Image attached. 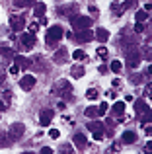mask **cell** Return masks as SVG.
Wrapping results in <instances>:
<instances>
[{
	"instance_id": "obj_1",
	"label": "cell",
	"mask_w": 152,
	"mask_h": 154,
	"mask_svg": "<svg viewBox=\"0 0 152 154\" xmlns=\"http://www.w3.org/2000/svg\"><path fill=\"white\" fill-rule=\"evenodd\" d=\"M35 33L33 31H26V33H22V37H20V49L22 51H31L35 47Z\"/></svg>"
},
{
	"instance_id": "obj_2",
	"label": "cell",
	"mask_w": 152,
	"mask_h": 154,
	"mask_svg": "<svg viewBox=\"0 0 152 154\" xmlns=\"http://www.w3.org/2000/svg\"><path fill=\"white\" fill-rule=\"evenodd\" d=\"M61 37H62V27L61 26H51L49 29H47V37H45L47 45H55Z\"/></svg>"
},
{
	"instance_id": "obj_3",
	"label": "cell",
	"mask_w": 152,
	"mask_h": 154,
	"mask_svg": "<svg viewBox=\"0 0 152 154\" xmlns=\"http://www.w3.org/2000/svg\"><path fill=\"white\" fill-rule=\"evenodd\" d=\"M86 117H92V119H94V117H103L107 113V103L103 102V103H99V107L98 105H90V107H86Z\"/></svg>"
},
{
	"instance_id": "obj_4",
	"label": "cell",
	"mask_w": 152,
	"mask_h": 154,
	"mask_svg": "<svg viewBox=\"0 0 152 154\" xmlns=\"http://www.w3.org/2000/svg\"><path fill=\"white\" fill-rule=\"evenodd\" d=\"M90 26H92V18H88V16H74L72 18V27L76 31L78 29H88Z\"/></svg>"
},
{
	"instance_id": "obj_5",
	"label": "cell",
	"mask_w": 152,
	"mask_h": 154,
	"mask_svg": "<svg viewBox=\"0 0 152 154\" xmlns=\"http://www.w3.org/2000/svg\"><path fill=\"white\" fill-rule=\"evenodd\" d=\"M10 26H12V29H14L16 33L23 31V27H26V20H23V16H10Z\"/></svg>"
},
{
	"instance_id": "obj_6",
	"label": "cell",
	"mask_w": 152,
	"mask_h": 154,
	"mask_svg": "<svg viewBox=\"0 0 152 154\" xmlns=\"http://www.w3.org/2000/svg\"><path fill=\"white\" fill-rule=\"evenodd\" d=\"M35 82H37V78H35V76L26 74V76H22V80H20V88H22V90H26V92H29L31 88L35 86Z\"/></svg>"
},
{
	"instance_id": "obj_7",
	"label": "cell",
	"mask_w": 152,
	"mask_h": 154,
	"mask_svg": "<svg viewBox=\"0 0 152 154\" xmlns=\"http://www.w3.org/2000/svg\"><path fill=\"white\" fill-rule=\"evenodd\" d=\"M14 64L20 68V70H27V68L31 66L29 59H26V57H22V55H16V57H14Z\"/></svg>"
},
{
	"instance_id": "obj_8",
	"label": "cell",
	"mask_w": 152,
	"mask_h": 154,
	"mask_svg": "<svg viewBox=\"0 0 152 154\" xmlns=\"http://www.w3.org/2000/svg\"><path fill=\"white\" fill-rule=\"evenodd\" d=\"M23 131H26V129H23V125H22V123H14V125L10 127V139H12V140L20 139V137L23 135Z\"/></svg>"
},
{
	"instance_id": "obj_9",
	"label": "cell",
	"mask_w": 152,
	"mask_h": 154,
	"mask_svg": "<svg viewBox=\"0 0 152 154\" xmlns=\"http://www.w3.org/2000/svg\"><path fill=\"white\" fill-rule=\"evenodd\" d=\"M66 59H68V49H65V47H61V49L53 55V60H55V63H59V64L66 63Z\"/></svg>"
},
{
	"instance_id": "obj_10",
	"label": "cell",
	"mask_w": 152,
	"mask_h": 154,
	"mask_svg": "<svg viewBox=\"0 0 152 154\" xmlns=\"http://www.w3.org/2000/svg\"><path fill=\"white\" fill-rule=\"evenodd\" d=\"M51 119H53V111H51V109H43V111L39 113V123H41L43 127L51 125Z\"/></svg>"
},
{
	"instance_id": "obj_11",
	"label": "cell",
	"mask_w": 152,
	"mask_h": 154,
	"mask_svg": "<svg viewBox=\"0 0 152 154\" xmlns=\"http://www.w3.org/2000/svg\"><path fill=\"white\" fill-rule=\"evenodd\" d=\"M74 144H76V148H78V150H84V148H86V144H88L86 135H84V133H76V135H74Z\"/></svg>"
},
{
	"instance_id": "obj_12",
	"label": "cell",
	"mask_w": 152,
	"mask_h": 154,
	"mask_svg": "<svg viewBox=\"0 0 152 154\" xmlns=\"http://www.w3.org/2000/svg\"><path fill=\"white\" fill-rule=\"evenodd\" d=\"M76 39H78L80 43H88V41H92V39H94V33H92V31H88V29H78Z\"/></svg>"
},
{
	"instance_id": "obj_13",
	"label": "cell",
	"mask_w": 152,
	"mask_h": 154,
	"mask_svg": "<svg viewBox=\"0 0 152 154\" xmlns=\"http://www.w3.org/2000/svg\"><path fill=\"white\" fill-rule=\"evenodd\" d=\"M96 39H98V41H102V43H105L107 39H109V31L107 29H103V27H99L98 31H96V35H94Z\"/></svg>"
},
{
	"instance_id": "obj_14",
	"label": "cell",
	"mask_w": 152,
	"mask_h": 154,
	"mask_svg": "<svg viewBox=\"0 0 152 154\" xmlns=\"http://www.w3.org/2000/svg\"><path fill=\"white\" fill-rule=\"evenodd\" d=\"M127 60H129V66H138L141 59H138V51H133L127 55Z\"/></svg>"
},
{
	"instance_id": "obj_15",
	"label": "cell",
	"mask_w": 152,
	"mask_h": 154,
	"mask_svg": "<svg viewBox=\"0 0 152 154\" xmlns=\"http://www.w3.org/2000/svg\"><path fill=\"white\" fill-rule=\"evenodd\" d=\"M123 143H125V144L137 143V135H135L133 131H125V133H123Z\"/></svg>"
},
{
	"instance_id": "obj_16",
	"label": "cell",
	"mask_w": 152,
	"mask_h": 154,
	"mask_svg": "<svg viewBox=\"0 0 152 154\" xmlns=\"http://www.w3.org/2000/svg\"><path fill=\"white\" fill-rule=\"evenodd\" d=\"M45 12H47V6L43 2H39L37 6L33 8V16H35V18H43V16H45Z\"/></svg>"
},
{
	"instance_id": "obj_17",
	"label": "cell",
	"mask_w": 152,
	"mask_h": 154,
	"mask_svg": "<svg viewBox=\"0 0 152 154\" xmlns=\"http://www.w3.org/2000/svg\"><path fill=\"white\" fill-rule=\"evenodd\" d=\"M113 111H115V115H117V117H121L123 113H125V103H123V102H115Z\"/></svg>"
},
{
	"instance_id": "obj_18",
	"label": "cell",
	"mask_w": 152,
	"mask_h": 154,
	"mask_svg": "<svg viewBox=\"0 0 152 154\" xmlns=\"http://www.w3.org/2000/svg\"><path fill=\"white\" fill-rule=\"evenodd\" d=\"M111 10H113V14H115V16H117V18H119V16H123V12H125V8H123L121 4L113 2V4H111Z\"/></svg>"
},
{
	"instance_id": "obj_19",
	"label": "cell",
	"mask_w": 152,
	"mask_h": 154,
	"mask_svg": "<svg viewBox=\"0 0 152 154\" xmlns=\"http://www.w3.org/2000/svg\"><path fill=\"white\" fill-rule=\"evenodd\" d=\"M135 107H137V113H144L146 109H148V105L142 102V100H137V102H135Z\"/></svg>"
},
{
	"instance_id": "obj_20",
	"label": "cell",
	"mask_w": 152,
	"mask_h": 154,
	"mask_svg": "<svg viewBox=\"0 0 152 154\" xmlns=\"http://www.w3.org/2000/svg\"><path fill=\"white\" fill-rule=\"evenodd\" d=\"M88 129H90L92 133L94 131H103V125L99 123V121H92V123H88Z\"/></svg>"
},
{
	"instance_id": "obj_21",
	"label": "cell",
	"mask_w": 152,
	"mask_h": 154,
	"mask_svg": "<svg viewBox=\"0 0 152 154\" xmlns=\"http://www.w3.org/2000/svg\"><path fill=\"white\" fill-rule=\"evenodd\" d=\"M14 4L18 8H27V6H31V4H33V0H14Z\"/></svg>"
},
{
	"instance_id": "obj_22",
	"label": "cell",
	"mask_w": 152,
	"mask_h": 154,
	"mask_svg": "<svg viewBox=\"0 0 152 154\" xmlns=\"http://www.w3.org/2000/svg\"><path fill=\"white\" fill-rule=\"evenodd\" d=\"M72 59H74V60H82V59H86V53H84L82 49H76V51L72 53Z\"/></svg>"
},
{
	"instance_id": "obj_23",
	"label": "cell",
	"mask_w": 152,
	"mask_h": 154,
	"mask_svg": "<svg viewBox=\"0 0 152 154\" xmlns=\"http://www.w3.org/2000/svg\"><path fill=\"white\" fill-rule=\"evenodd\" d=\"M86 98H88V100H98V98H99L98 90H94V88H90V90L86 92Z\"/></svg>"
},
{
	"instance_id": "obj_24",
	"label": "cell",
	"mask_w": 152,
	"mask_h": 154,
	"mask_svg": "<svg viewBox=\"0 0 152 154\" xmlns=\"http://www.w3.org/2000/svg\"><path fill=\"white\" fill-rule=\"evenodd\" d=\"M72 76H74V78L84 76V66H74V68H72Z\"/></svg>"
},
{
	"instance_id": "obj_25",
	"label": "cell",
	"mask_w": 152,
	"mask_h": 154,
	"mask_svg": "<svg viewBox=\"0 0 152 154\" xmlns=\"http://www.w3.org/2000/svg\"><path fill=\"white\" fill-rule=\"evenodd\" d=\"M109 68H111V70H113V72H121V68H123V64H121V63H119V60H113V63H111V64H109Z\"/></svg>"
},
{
	"instance_id": "obj_26",
	"label": "cell",
	"mask_w": 152,
	"mask_h": 154,
	"mask_svg": "<svg viewBox=\"0 0 152 154\" xmlns=\"http://www.w3.org/2000/svg\"><path fill=\"white\" fill-rule=\"evenodd\" d=\"M96 55H98L99 59H107V49L105 47H98V49H96Z\"/></svg>"
},
{
	"instance_id": "obj_27",
	"label": "cell",
	"mask_w": 152,
	"mask_h": 154,
	"mask_svg": "<svg viewBox=\"0 0 152 154\" xmlns=\"http://www.w3.org/2000/svg\"><path fill=\"white\" fill-rule=\"evenodd\" d=\"M10 135H4V133H0V146H8L10 144Z\"/></svg>"
},
{
	"instance_id": "obj_28",
	"label": "cell",
	"mask_w": 152,
	"mask_h": 154,
	"mask_svg": "<svg viewBox=\"0 0 152 154\" xmlns=\"http://www.w3.org/2000/svg\"><path fill=\"white\" fill-rule=\"evenodd\" d=\"M135 18H137V22H144V20H148V12L141 10V12H138L137 16H135Z\"/></svg>"
},
{
	"instance_id": "obj_29",
	"label": "cell",
	"mask_w": 152,
	"mask_h": 154,
	"mask_svg": "<svg viewBox=\"0 0 152 154\" xmlns=\"http://www.w3.org/2000/svg\"><path fill=\"white\" fill-rule=\"evenodd\" d=\"M135 6H137V0H125V4H123L125 10H127V8H135Z\"/></svg>"
},
{
	"instance_id": "obj_30",
	"label": "cell",
	"mask_w": 152,
	"mask_h": 154,
	"mask_svg": "<svg viewBox=\"0 0 152 154\" xmlns=\"http://www.w3.org/2000/svg\"><path fill=\"white\" fill-rule=\"evenodd\" d=\"M135 31H137V33H142V31H144V23H142V22H137V26H135Z\"/></svg>"
},
{
	"instance_id": "obj_31",
	"label": "cell",
	"mask_w": 152,
	"mask_h": 154,
	"mask_svg": "<svg viewBox=\"0 0 152 154\" xmlns=\"http://www.w3.org/2000/svg\"><path fill=\"white\" fill-rule=\"evenodd\" d=\"M49 137H51V139H59V137H61V133H59L57 129H51V131H49Z\"/></svg>"
},
{
	"instance_id": "obj_32",
	"label": "cell",
	"mask_w": 152,
	"mask_h": 154,
	"mask_svg": "<svg viewBox=\"0 0 152 154\" xmlns=\"http://www.w3.org/2000/svg\"><path fill=\"white\" fill-rule=\"evenodd\" d=\"M103 139V131H94V140H102Z\"/></svg>"
},
{
	"instance_id": "obj_33",
	"label": "cell",
	"mask_w": 152,
	"mask_h": 154,
	"mask_svg": "<svg viewBox=\"0 0 152 154\" xmlns=\"http://www.w3.org/2000/svg\"><path fill=\"white\" fill-rule=\"evenodd\" d=\"M10 74H14V76H16V74H20V68L16 66V64H12V66H10Z\"/></svg>"
},
{
	"instance_id": "obj_34",
	"label": "cell",
	"mask_w": 152,
	"mask_h": 154,
	"mask_svg": "<svg viewBox=\"0 0 152 154\" xmlns=\"http://www.w3.org/2000/svg\"><path fill=\"white\" fill-rule=\"evenodd\" d=\"M35 29H37V22H31L29 23V31H33V33H35Z\"/></svg>"
},
{
	"instance_id": "obj_35",
	"label": "cell",
	"mask_w": 152,
	"mask_h": 154,
	"mask_svg": "<svg viewBox=\"0 0 152 154\" xmlns=\"http://www.w3.org/2000/svg\"><path fill=\"white\" fill-rule=\"evenodd\" d=\"M61 152H72V146H68V144H65V146L61 148Z\"/></svg>"
},
{
	"instance_id": "obj_36",
	"label": "cell",
	"mask_w": 152,
	"mask_h": 154,
	"mask_svg": "<svg viewBox=\"0 0 152 154\" xmlns=\"http://www.w3.org/2000/svg\"><path fill=\"white\" fill-rule=\"evenodd\" d=\"M2 102L10 103V92H4V100H2Z\"/></svg>"
},
{
	"instance_id": "obj_37",
	"label": "cell",
	"mask_w": 152,
	"mask_h": 154,
	"mask_svg": "<svg viewBox=\"0 0 152 154\" xmlns=\"http://www.w3.org/2000/svg\"><path fill=\"white\" fill-rule=\"evenodd\" d=\"M2 111H6V103H4L2 100H0V113H2Z\"/></svg>"
},
{
	"instance_id": "obj_38",
	"label": "cell",
	"mask_w": 152,
	"mask_h": 154,
	"mask_svg": "<svg viewBox=\"0 0 152 154\" xmlns=\"http://www.w3.org/2000/svg\"><path fill=\"white\" fill-rule=\"evenodd\" d=\"M152 10V4L150 2H146V6H144V12H150Z\"/></svg>"
},
{
	"instance_id": "obj_39",
	"label": "cell",
	"mask_w": 152,
	"mask_h": 154,
	"mask_svg": "<svg viewBox=\"0 0 152 154\" xmlns=\"http://www.w3.org/2000/svg\"><path fill=\"white\" fill-rule=\"evenodd\" d=\"M41 152H53V148H49V146H43V148H41Z\"/></svg>"
}]
</instances>
